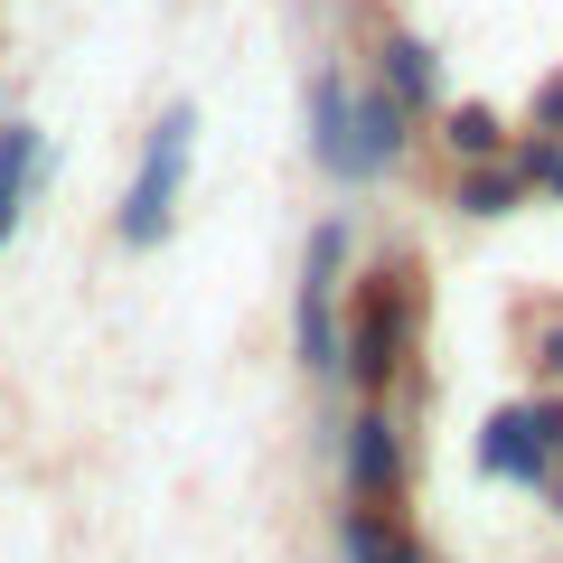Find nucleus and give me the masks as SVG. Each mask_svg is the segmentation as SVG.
I'll list each match as a JSON object with an SVG mask.
<instances>
[{
    "instance_id": "1",
    "label": "nucleus",
    "mask_w": 563,
    "mask_h": 563,
    "mask_svg": "<svg viewBox=\"0 0 563 563\" xmlns=\"http://www.w3.org/2000/svg\"><path fill=\"white\" fill-rule=\"evenodd\" d=\"M188 169H198V103H169V113L141 132V161H132V179H122V207H113L122 254H161L169 244L179 198H188Z\"/></svg>"
},
{
    "instance_id": "2",
    "label": "nucleus",
    "mask_w": 563,
    "mask_h": 563,
    "mask_svg": "<svg viewBox=\"0 0 563 563\" xmlns=\"http://www.w3.org/2000/svg\"><path fill=\"white\" fill-rule=\"evenodd\" d=\"M404 347H413V310H404L395 273H376V291H357V310L339 320V376L366 404H385V385L404 376Z\"/></svg>"
},
{
    "instance_id": "3",
    "label": "nucleus",
    "mask_w": 563,
    "mask_h": 563,
    "mask_svg": "<svg viewBox=\"0 0 563 563\" xmlns=\"http://www.w3.org/2000/svg\"><path fill=\"white\" fill-rule=\"evenodd\" d=\"M479 470L507 479V488H544L563 470V404L554 395L544 404H507V413L479 432Z\"/></svg>"
},
{
    "instance_id": "4",
    "label": "nucleus",
    "mask_w": 563,
    "mask_h": 563,
    "mask_svg": "<svg viewBox=\"0 0 563 563\" xmlns=\"http://www.w3.org/2000/svg\"><path fill=\"white\" fill-rule=\"evenodd\" d=\"M339 263H347V235L320 225L301 254V301H291V339H301L310 376H339Z\"/></svg>"
},
{
    "instance_id": "5",
    "label": "nucleus",
    "mask_w": 563,
    "mask_h": 563,
    "mask_svg": "<svg viewBox=\"0 0 563 563\" xmlns=\"http://www.w3.org/2000/svg\"><path fill=\"white\" fill-rule=\"evenodd\" d=\"M395 488H404V432L385 404H366L347 422V507H385Z\"/></svg>"
},
{
    "instance_id": "6",
    "label": "nucleus",
    "mask_w": 563,
    "mask_h": 563,
    "mask_svg": "<svg viewBox=\"0 0 563 563\" xmlns=\"http://www.w3.org/2000/svg\"><path fill=\"white\" fill-rule=\"evenodd\" d=\"M395 151H404V103L385 95H347V151H339V179L347 188H366V179H385L395 169Z\"/></svg>"
},
{
    "instance_id": "7",
    "label": "nucleus",
    "mask_w": 563,
    "mask_h": 563,
    "mask_svg": "<svg viewBox=\"0 0 563 563\" xmlns=\"http://www.w3.org/2000/svg\"><path fill=\"white\" fill-rule=\"evenodd\" d=\"M38 179H47V132L29 113H10V122H0V254H10V235L29 225Z\"/></svg>"
},
{
    "instance_id": "8",
    "label": "nucleus",
    "mask_w": 563,
    "mask_h": 563,
    "mask_svg": "<svg viewBox=\"0 0 563 563\" xmlns=\"http://www.w3.org/2000/svg\"><path fill=\"white\" fill-rule=\"evenodd\" d=\"M339 554H347V563H432V554H422V544L404 536L395 517H385V507H347V526H339Z\"/></svg>"
},
{
    "instance_id": "9",
    "label": "nucleus",
    "mask_w": 563,
    "mask_h": 563,
    "mask_svg": "<svg viewBox=\"0 0 563 563\" xmlns=\"http://www.w3.org/2000/svg\"><path fill=\"white\" fill-rule=\"evenodd\" d=\"M339 151H347V76H320L310 85V161L339 179Z\"/></svg>"
},
{
    "instance_id": "10",
    "label": "nucleus",
    "mask_w": 563,
    "mask_h": 563,
    "mask_svg": "<svg viewBox=\"0 0 563 563\" xmlns=\"http://www.w3.org/2000/svg\"><path fill=\"white\" fill-rule=\"evenodd\" d=\"M385 85H395V103H432V57L413 38H395L385 47Z\"/></svg>"
},
{
    "instance_id": "11",
    "label": "nucleus",
    "mask_w": 563,
    "mask_h": 563,
    "mask_svg": "<svg viewBox=\"0 0 563 563\" xmlns=\"http://www.w3.org/2000/svg\"><path fill=\"white\" fill-rule=\"evenodd\" d=\"M451 151H461V161H488V151H498V122H488L479 103H470V113H451Z\"/></svg>"
},
{
    "instance_id": "12",
    "label": "nucleus",
    "mask_w": 563,
    "mask_h": 563,
    "mask_svg": "<svg viewBox=\"0 0 563 563\" xmlns=\"http://www.w3.org/2000/svg\"><path fill=\"white\" fill-rule=\"evenodd\" d=\"M507 198H517V179H498V169H488V179L461 188V217H507Z\"/></svg>"
},
{
    "instance_id": "13",
    "label": "nucleus",
    "mask_w": 563,
    "mask_h": 563,
    "mask_svg": "<svg viewBox=\"0 0 563 563\" xmlns=\"http://www.w3.org/2000/svg\"><path fill=\"white\" fill-rule=\"evenodd\" d=\"M544 366H554V376H563V329H554V339H544Z\"/></svg>"
},
{
    "instance_id": "14",
    "label": "nucleus",
    "mask_w": 563,
    "mask_h": 563,
    "mask_svg": "<svg viewBox=\"0 0 563 563\" xmlns=\"http://www.w3.org/2000/svg\"><path fill=\"white\" fill-rule=\"evenodd\" d=\"M544 498H554V517H563V470H554V479H544Z\"/></svg>"
},
{
    "instance_id": "15",
    "label": "nucleus",
    "mask_w": 563,
    "mask_h": 563,
    "mask_svg": "<svg viewBox=\"0 0 563 563\" xmlns=\"http://www.w3.org/2000/svg\"><path fill=\"white\" fill-rule=\"evenodd\" d=\"M339 563H347V554H339Z\"/></svg>"
}]
</instances>
